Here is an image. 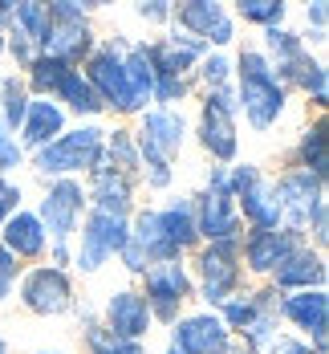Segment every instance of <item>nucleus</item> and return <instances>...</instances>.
Instances as JSON below:
<instances>
[{"label":"nucleus","mask_w":329,"mask_h":354,"mask_svg":"<svg viewBox=\"0 0 329 354\" xmlns=\"http://www.w3.org/2000/svg\"><path fill=\"white\" fill-rule=\"evenodd\" d=\"M236 90H216L208 94L203 114H199V142L212 159H232L236 155Z\"/></svg>","instance_id":"nucleus-9"},{"label":"nucleus","mask_w":329,"mask_h":354,"mask_svg":"<svg viewBox=\"0 0 329 354\" xmlns=\"http://www.w3.org/2000/svg\"><path fill=\"white\" fill-rule=\"evenodd\" d=\"M12 25V0H0V29Z\"/></svg>","instance_id":"nucleus-43"},{"label":"nucleus","mask_w":329,"mask_h":354,"mask_svg":"<svg viewBox=\"0 0 329 354\" xmlns=\"http://www.w3.org/2000/svg\"><path fill=\"white\" fill-rule=\"evenodd\" d=\"M264 354H317V351H309L305 342H297V338H285V334H277L272 342H268V351Z\"/></svg>","instance_id":"nucleus-40"},{"label":"nucleus","mask_w":329,"mask_h":354,"mask_svg":"<svg viewBox=\"0 0 329 354\" xmlns=\"http://www.w3.org/2000/svg\"><path fill=\"white\" fill-rule=\"evenodd\" d=\"M126 232H130L126 216L90 212L86 228H81V248H77V265H81L86 273H98V269L106 265L114 252H122V245H126Z\"/></svg>","instance_id":"nucleus-11"},{"label":"nucleus","mask_w":329,"mask_h":354,"mask_svg":"<svg viewBox=\"0 0 329 354\" xmlns=\"http://www.w3.org/2000/svg\"><path fill=\"white\" fill-rule=\"evenodd\" d=\"M106 155L110 163H114V171L118 176H134L143 163H139V147H134V139H130V131H114V135H106Z\"/></svg>","instance_id":"nucleus-30"},{"label":"nucleus","mask_w":329,"mask_h":354,"mask_svg":"<svg viewBox=\"0 0 329 354\" xmlns=\"http://www.w3.org/2000/svg\"><path fill=\"white\" fill-rule=\"evenodd\" d=\"M45 354H57V351H45Z\"/></svg>","instance_id":"nucleus-48"},{"label":"nucleus","mask_w":329,"mask_h":354,"mask_svg":"<svg viewBox=\"0 0 329 354\" xmlns=\"http://www.w3.org/2000/svg\"><path fill=\"white\" fill-rule=\"evenodd\" d=\"M139 17H143V21H154V25H163V21H171V4H163V0L139 4Z\"/></svg>","instance_id":"nucleus-41"},{"label":"nucleus","mask_w":329,"mask_h":354,"mask_svg":"<svg viewBox=\"0 0 329 354\" xmlns=\"http://www.w3.org/2000/svg\"><path fill=\"white\" fill-rule=\"evenodd\" d=\"M86 346H90V354H146L143 342L118 338V334H110L106 326H90L86 330Z\"/></svg>","instance_id":"nucleus-31"},{"label":"nucleus","mask_w":329,"mask_h":354,"mask_svg":"<svg viewBox=\"0 0 329 354\" xmlns=\"http://www.w3.org/2000/svg\"><path fill=\"white\" fill-rule=\"evenodd\" d=\"M281 314L289 322H297L309 338H313V351L326 354V322H329V297L321 289H301L281 301Z\"/></svg>","instance_id":"nucleus-17"},{"label":"nucleus","mask_w":329,"mask_h":354,"mask_svg":"<svg viewBox=\"0 0 329 354\" xmlns=\"http://www.w3.org/2000/svg\"><path fill=\"white\" fill-rule=\"evenodd\" d=\"M106 330L110 334H118V338H130V342H139L146 330H150V310H146L143 293H130V289H122V293H110L106 301Z\"/></svg>","instance_id":"nucleus-18"},{"label":"nucleus","mask_w":329,"mask_h":354,"mask_svg":"<svg viewBox=\"0 0 329 354\" xmlns=\"http://www.w3.org/2000/svg\"><path fill=\"white\" fill-rule=\"evenodd\" d=\"M122 73H126V94H130V114L143 110L154 98V66H150V49L134 45L122 53Z\"/></svg>","instance_id":"nucleus-23"},{"label":"nucleus","mask_w":329,"mask_h":354,"mask_svg":"<svg viewBox=\"0 0 329 354\" xmlns=\"http://www.w3.org/2000/svg\"><path fill=\"white\" fill-rule=\"evenodd\" d=\"M66 135V110L57 106V102H49V98H41V102H29L25 110V122H21V139L25 147H49L53 139H61Z\"/></svg>","instance_id":"nucleus-21"},{"label":"nucleus","mask_w":329,"mask_h":354,"mask_svg":"<svg viewBox=\"0 0 329 354\" xmlns=\"http://www.w3.org/2000/svg\"><path fill=\"white\" fill-rule=\"evenodd\" d=\"M4 245L12 257H41L45 252V228H41V220H37V212H12L4 224Z\"/></svg>","instance_id":"nucleus-24"},{"label":"nucleus","mask_w":329,"mask_h":354,"mask_svg":"<svg viewBox=\"0 0 329 354\" xmlns=\"http://www.w3.org/2000/svg\"><path fill=\"white\" fill-rule=\"evenodd\" d=\"M90 200H94V212L126 216L130 212V179L118 176L106 163L94 167V171H90Z\"/></svg>","instance_id":"nucleus-22"},{"label":"nucleus","mask_w":329,"mask_h":354,"mask_svg":"<svg viewBox=\"0 0 329 354\" xmlns=\"http://www.w3.org/2000/svg\"><path fill=\"white\" fill-rule=\"evenodd\" d=\"M159 236H163V245L171 252V261H179L187 248L199 241V232H195V204L191 200H175V204H167V208H159Z\"/></svg>","instance_id":"nucleus-20"},{"label":"nucleus","mask_w":329,"mask_h":354,"mask_svg":"<svg viewBox=\"0 0 329 354\" xmlns=\"http://www.w3.org/2000/svg\"><path fill=\"white\" fill-rule=\"evenodd\" d=\"M272 192H277V204H281V224H289V232H297V236L309 228L313 212L326 204V179L309 176L301 167L281 176V183H272Z\"/></svg>","instance_id":"nucleus-6"},{"label":"nucleus","mask_w":329,"mask_h":354,"mask_svg":"<svg viewBox=\"0 0 329 354\" xmlns=\"http://www.w3.org/2000/svg\"><path fill=\"white\" fill-rule=\"evenodd\" d=\"M70 73L66 62H57V57H45V53H37V62L29 66V86L41 90V94H53L57 90V82Z\"/></svg>","instance_id":"nucleus-32"},{"label":"nucleus","mask_w":329,"mask_h":354,"mask_svg":"<svg viewBox=\"0 0 329 354\" xmlns=\"http://www.w3.org/2000/svg\"><path fill=\"white\" fill-rule=\"evenodd\" d=\"M277 77H281V86L289 90V86H301L317 106H326L329 98V77H326V66L321 62H313L309 53H301L297 62H289V66H281V70H272Z\"/></svg>","instance_id":"nucleus-25"},{"label":"nucleus","mask_w":329,"mask_h":354,"mask_svg":"<svg viewBox=\"0 0 329 354\" xmlns=\"http://www.w3.org/2000/svg\"><path fill=\"white\" fill-rule=\"evenodd\" d=\"M17 269H21V265H17V257H12L8 248H0V301H4L8 293H12V281H17Z\"/></svg>","instance_id":"nucleus-39"},{"label":"nucleus","mask_w":329,"mask_h":354,"mask_svg":"<svg viewBox=\"0 0 329 354\" xmlns=\"http://www.w3.org/2000/svg\"><path fill=\"white\" fill-rule=\"evenodd\" d=\"M326 4H309V21H313V29H317V33H326Z\"/></svg>","instance_id":"nucleus-42"},{"label":"nucleus","mask_w":329,"mask_h":354,"mask_svg":"<svg viewBox=\"0 0 329 354\" xmlns=\"http://www.w3.org/2000/svg\"><path fill=\"white\" fill-rule=\"evenodd\" d=\"M0 57H4V29H0Z\"/></svg>","instance_id":"nucleus-45"},{"label":"nucleus","mask_w":329,"mask_h":354,"mask_svg":"<svg viewBox=\"0 0 329 354\" xmlns=\"http://www.w3.org/2000/svg\"><path fill=\"white\" fill-rule=\"evenodd\" d=\"M25 110H29V90H25V82L4 77V82H0V127H4V131H21Z\"/></svg>","instance_id":"nucleus-28"},{"label":"nucleus","mask_w":329,"mask_h":354,"mask_svg":"<svg viewBox=\"0 0 329 354\" xmlns=\"http://www.w3.org/2000/svg\"><path fill=\"white\" fill-rule=\"evenodd\" d=\"M53 98H61L70 110L77 114H98L102 102H98V94H94V86L86 82V73L81 70H70L61 82H57V90H53Z\"/></svg>","instance_id":"nucleus-27"},{"label":"nucleus","mask_w":329,"mask_h":354,"mask_svg":"<svg viewBox=\"0 0 329 354\" xmlns=\"http://www.w3.org/2000/svg\"><path fill=\"white\" fill-rule=\"evenodd\" d=\"M21 301H25V310H33V314H66L73 310V285L66 277V269H53V265H41L33 269L25 285H21Z\"/></svg>","instance_id":"nucleus-13"},{"label":"nucleus","mask_w":329,"mask_h":354,"mask_svg":"<svg viewBox=\"0 0 329 354\" xmlns=\"http://www.w3.org/2000/svg\"><path fill=\"white\" fill-rule=\"evenodd\" d=\"M272 277H277V285L281 289H292V293H301V289H321V281H326V261H321V252H313L309 245H297L272 269Z\"/></svg>","instance_id":"nucleus-19"},{"label":"nucleus","mask_w":329,"mask_h":354,"mask_svg":"<svg viewBox=\"0 0 329 354\" xmlns=\"http://www.w3.org/2000/svg\"><path fill=\"white\" fill-rule=\"evenodd\" d=\"M0 354H8V346H4V338H0Z\"/></svg>","instance_id":"nucleus-46"},{"label":"nucleus","mask_w":329,"mask_h":354,"mask_svg":"<svg viewBox=\"0 0 329 354\" xmlns=\"http://www.w3.org/2000/svg\"><path fill=\"white\" fill-rule=\"evenodd\" d=\"M236 106H244L248 122L256 131H268L281 114H285V86L272 73L268 57L244 49L240 53V70H236Z\"/></svg>","instance_id":"nucleus-1"},{"label":"nucleus","mask_w":329,"mask_h":354,"mask_svg":"<svg viewBox=\"0 0 329 354\" xmlns=\"http://www.w3.org/2000/svg\"><path fill=\"white\" fill-rule=\"evenodd\" d=\"M4 49H8V53H12V57L25 66V70L37 62V41H33L29 33H21L17 25H8V29H4Z\"/></svg>","instance_id":"nucleus-36"},{"label":"nucleus","mask_w":329,"mask_h":354,"mask_svg":"<svg viewBox=\"0 0 329 354\" xmlns=\"http://www.w3.org/2000/svg\"><path fill=\"white\" fill-rule=\"evenodd\" d=\"M264 41H268V53L277 57V70H281V66H289V62H297V57L305 53L301 37L289 33V29H264Z\"/></svg>","instance_id":"nucleus-34"},{"label":"nucleus","mask_w":329,"mask_h":354,"mask_svg":"<svg viewBox=\"0 0 329 354\" xmlns=\"http://www.w3.org/2000/svg\"><path fill=\"white\" fill-rule=\"evenodd\" d=\"M106 163V131L102 127H77L66 131L61 139H53L49 147H41L33 159V167L41 176H73V171H94Z\"/></svg>","instance_id":"nucleus-4"},{"label":"nucleus","mask_w":329,"mask_h":354,"mask_svg":"<svg viewBox=\"0 0 329 354\" xmlns=\"http://www.w3.org/2000/svg\"><path fill=\"white\" fill-rule=\"evenodd\" d=\"M240 285V236L236 241H212L199 252V289L208 306H223Z\"/></svg>","instance_id":"nucleus-8"},{"label":"nucleus","mask_w":329,"mask_h":354,"mask_svg":"<svg viewBox=\"0 0 329 354\" xmlns=\"http://www.w3.org/2000/svg\"><path fill=\"white\" fill-rule=\"evenodd\" d=\"M12 212H21V187L12 179H0V224Z\"/></svg>","instance_id":"nucleus-38"},{"label":"nucleus","mask_w":329,"mask_h":354,"mask_svg":"<svg viewBox=\"0 0 329 354\" xmlns=\"http://www.w3.org/2000/svg\"><path fill=\"white\" fill-rule=\"evenodd\" d=\"M260 318H268V314H260V306H256L252 293H244V297H228V301H223V314H219V322H223L228 330H240V334H248Z\"/></svg>","instance_id":"nucleus-29"},{"label":"nucleus","mask_w":329,"mask_h":354,"mask_svg":"<svg viewBox=\"0 0 329 354\" xmlns=\"http://www.w3.org/2000/svg\"><path fill=\"white\" fill-rule=\"evenodd\" d=\"M199 77L208 82V94L228 90V86H232V62H228L223 53H203V62H199Z\"/></svg>","instance_id":"nucleus-35"},{"label":"nucleus","mask_w":329,"mask_h":354,"mask_svg":"<svg viewBox=\"0 0 329 354\" xmlns=\"http://www.w3.org/2000/svg\"><path fill=\"white\" fill-rule=\"evenodd\" d=\"M81 204H86V192L77 179H57L45 200H41V228L45 236H53V245H70V236L77 232V220H81Z\"/></svg>","instance_id":"nucleus-10"},{"label":"nucleus","mask_w":329,"mask_h":354,"mask_svg":"<svg viewBox=\"0 0 329 354\" xmlns=\"http://www.w3.org/2000/svg\"><path fill=\"white\" fill-rule=\"evenodd\" d=\"M297 245H301V236L289 232V228H285V232H281V228H252V232L244 236L240 252H244V261H248L252 273H272Z\"/></svg>","instance_id":"nucleus-16"},{"label":"nucleus","mask_w":329,"mask_h":354,"mask_svg":"<svg viewBox=\"0 0 329 354\" xmlns=\"http://www.w3.org/2000/svg\"><path fill=\"white\" fill-rule=\"evenodd\" d=\"M187 139V122L179 110L154 106L143 114V131H139V163H146V183L150 187H167L171 183V159L179 155Z\"/></svg>","instance_id":"nucleus-2"},{"label":"nucleus","mask_w":329,"mask_h":354,"mask_svg":"<svg viewBox=\"0 0 329 354\" xmlns=\"http://www.w3.org/2000/svg\"><path fill=\"white\" fill-rule=\"evenodd\" d=\"M301 171L326 179L329 171V135H326V118H317L305 135H301Z\"/></svg>","instance_id":"nucleus-26"},{"label":"nucleus","mask_w":329,"mask_h":354,"mask_svg":"<svg viewBox=\"0 0 329 354\" xmlns=\"http://www.w3.org/2000/svg\"><path fill=\"white\" fill-rule=\"evenodd\" d=\"M240 17L252 21V25H264V29H281L285 4L281 0H240Z\"/></svg>","instance_id":"nucleus-33"},{"label":"nucleus","mask_w":329,"mask_h":354,"mask_svg":"<svg viewBox=\"0 0 329 354\" xmlns=\"http://www.w3.org/2000/svg\"><path fill=\"white\" fill-rule=\"evenodd\" d=\"M37 49L45 57H57L66 66H77L94 53V33H90V8L86 4H70V0H57V4H45V33L37 41Z\"/></svg>","instance_id":"nucleus-3"},{"label":"nucleus","mask_w":329,"mask_h":354,"mask_svg":"<svg viewBox=\"0 0 329 354\" xmlns=\"http://www.w3.org/2000/svg\"><path fill=\"white\" fill-rule=\"evenodd\" d=\"M143 277H146L143 301H146V310H150V318L175 322L179 318L183 297L191 293V277H187V269H183L179 261H163V265H150Z\"/></svg>","instance_id":"nucleus-12"},{"label":"nucleus","mask_w":329,"mask_h":354,"mask_svg":"<svg viewBox=\"0 0 329 354\" xmlns=\"http://www.w3.org/2000/svg\"><path fill=\"white\" fill-rule=\"evenodd\" d=\"M122 53H126L122 41H102V45H94V53L86 57V82L94 86V94H98L102 106H114V110H122V114H130Z\"/></svg>","instance_id":"nucleus-7"},{"label":"nucleus","mask_w":329,"mask_h":354,"mask_svg":"<svg viewBox=\"0 0 329 354\" xmlns=\"http://www.w3.org/2000/svg\"><path fill=\"white\" fill-rule=\"evenodd\" d=\"M171 346L183 354H228L232 334L219 322V314H191L171 330Z\"/></svg>","instance_id":"nucleus-15"},{"label":"nucleus","mask_w":329,"mask_h":354,"mask_svg":"<svg viewBox=\"0 0 329 354\" xmlns=\"http://www.w3.org/2000/svg\"><path fill=\"white\" fill-rule=\"evenodd\" d=\"M195 232L212 241H236L240 236V212L232 204V192H228V171L212 167L208 176V192L195 200Z\"/></svg>","instance_id":"nucleus-5"},{"label":"nucleus","mask_w":329,"mask_h":354,"mask_svg":"<svg viewBox=\"0 0 329 354\" xmlns=\"http://www.w3.org/2000/svg\"><path fill=\"white\" fill-rule=\"evenodd\" d=\"M171 17H175V29H179V33L195 37V41H203V45H228L232 33H236L228 8H223V4H208V0L179 4V8H171Z\"/></svg>","instance_id":"nucleus-14"},{"label":"nucleus","mask_w":329,"mask_h":354,"mask_svg":"<svg viewBox=\"0 0 329 354\" xmlns=\"http://www.w3.org/2000/svg\"><path fill=\"white\" fill-rule=\"evenodd\" d=\"M228 354H256L252 346H228Z\"/></svg>","instance_id":"nucleus-44"},{"label":"nucleus","mask_w":329,"mask_h":354,"mask_svg":"<svg viewBox=\"0 0 329 354\" xmlns=\"http://www.w3.org/2000/svg\"><path fill=\"white\" fill-rule=\"evenodd\" d=\"M167 354H183V351H175V346H171V351H167Z\"/></svg>","instance_id":"nucleus-47"},{"label":"nucleus","mask_w":329,"mask_h":354,"mask_svg":"<svg viewBox=\"0 0 329 354\" xmlns=\"http://www.w3.org/2000/svg\"><path fill=\"white\" fill-rule=\"evenodd\" d=\"M21 155H25V151H21V142H17L8 131H4V127H0V179H4V171H8V167H17V163H21Z\"/></svg>","instance_id":"nucleus-37"}]
</instances>
